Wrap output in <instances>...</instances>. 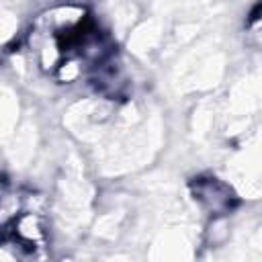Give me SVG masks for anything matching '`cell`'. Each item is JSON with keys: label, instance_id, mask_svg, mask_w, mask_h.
Instances as JSON below:
<instances>
[{"label": "cell", "instance_id": "cell-1", "mask_svg": "<svg viewBox=\"0 0 262 262\" xmlns=\"http://www.w3.org/2000/svg\"><path fill=\"white\" fill-rule=\"evenodd\" d=\"M225 184H221L217 178H209V180H203L199 178L192 188H194V199H199L205 207H209L213 213H219V211H227L231 209V203L235 201L231 192L227 194H221L219 196V190L223 188Z\"/></svg>", "mask_w": 262, "mask_h": 262}]
</instances>
